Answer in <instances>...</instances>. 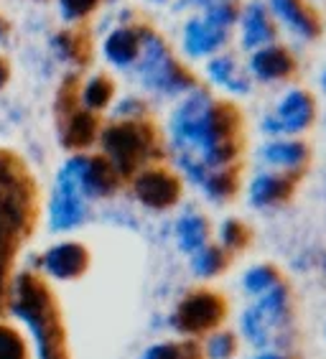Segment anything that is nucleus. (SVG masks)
<instances>
[{
    "label": "nucleus",
    "mask_w": 326,
    "mask_h": 359,
    "mask_svg": "<svg viewBox=\"0 0 326 359\" xmlns=\"http://www.w3.org/2000/svg\"><path fill=\"white\" fill-rule=\"evenodd\" d=\"M237 133L240 112L204 90L189 92L171 118V140L176 156H189L207 171L229 168V163L237 158Z\"/></svg>",
    "instance_id": "1"
},
{
    "label": "nucleus",
    "mask_w": 326,
    "mask_h": 359,
    "mask_svg": "<svg viewBox=\"0 0 326 359\" xmlns=\"http://www.w3.org/2000/svg\"><path fill=\"white\" fill-rule=\"evenodd\" d=\"M28 215H31V184L13 158L0 153V290L15 235L26 227Z\"/></svg>",
    "instance_id": "2"
},
{
    "label": "nucleus",
    "mask_w": 326,
    "mask_h": 359,
    "mask_svg": "<svg viewBox=\"0 0 326 359\" xmlns=\"http://www.w3.org/2000/svg\"><path fill=\"white\" fill-rule=\"evenodd\" d=\"M15 313L31 326L39 346V359H64L62 329L56 321L54 304H51L49 290L43 288L34 276L21 278L18 283V304Z\"/></svg>",
    "instance_id": "3"
},
{
    "label": "nucleus",
    "mask_w": 326,
    "mask_h": 359,
    "mask_svg": "<svg viewBox=\"0 0 326 359\" xmlns=\"http://www.w3.org/2000/svg\"><path fill=\"white\" fill-rule=\"evenodd\" d=\"M224 318H227V301L217 290L196 288L179 301L171 313V326L176 334L196 341L199 337L217 332Z\"/></svg>",
    "instance_id": "4"
},
{
    "label": "nucleus",
    "mask_w": 326,
    "mask_h": 359,
    "mask_svg": "<svg viewBox=\"0 0 326 359\" xmlns=\"http://www.w3.org/2000/svg\"><path fill=\"white\" fill-rule=\"evenodd\" d=\"M102 145L118 176H133L153 156L156 138L148 125L120 123L102 133Z\"/></svg>",
    "instance_id": "5"
},
{
    "label": "nucleus",
    "mask_w": 326,
    "mask_h": 359,
    "mask_svg": "<svg viewBox=\"0 0 326 359\" xmlns=\"http://www.w3.org/2000/svg\"><path fill=\"white\" fill-rule=\"evenodd\" d=\"M140 79L146 87L161 95H186L196 90L194 76L189 74L174 56L168 54L166 43L158 36H143V59H140Z\"/></svg>",
    "instance_id": "6"
},
{
    "label": "nucleus",
    "mask_w": 326,
    "mask_h": 359,
    "mask_svg": "<svg viewBox=\"0 0 326 359\" xmlns=\"http://www.w3.org/2000/svg\"><path fill=\"white\" fill-rule=\"evenodd\" d=\"M316 118V102L306 90L285 92L276 104V112L263 120V133L268 135H299L308 130Z\"/></svg>",
    "instance_id": "7"
},
{
    "label": "nucleus",
    "mask_w": 326,
    "mask_h": 359,
    "mask_svg": "<svg viewBox=\"0 0 326 359\" xmlns=\"http://www.w3.org/2000/svg\"><path fill=\"white\" fill-rule=\"evenodd\" d=\"M135 196L151 209H168L181 199V181L163 168H148L135 176Z\"/></svg>",
    "instance_id": "8"
},
{
    "label": "nucleus",
    "mask_w": 326,
    "mask_h": 359,
    "mask_svg": "<svg viewBox=\"0 0 326 359\" xmlns=\"http://www.w3.org/2000/svg\"><path fill=\"white\" fill-rule=\"evenodd\" d=\"M296 181L291 173L283 171H263L257 173L255 179L250 181V189H247V196H250V204L257 209H268L278 207L283 201L291 199L293 189H296Z\"/></svg>",
    "instance_id": "9"
},
{
    "label": "nucleus",
    "mask_w": 326,
    "mask_h": 359,
    "mask_svg": "<svg viewBox=\"0 0 326 359\" xmlns=\"http://www.w3.org/2000/svg\"><path fill=\"white\" fill-rule=\"evenodd\" d=\"M260 161L273 168H280L283 173H291L299 179L301 168L308 163V145L293 138H280L260 148Z\"/></svg>",
    "instance_id": "10"
},
{
    "label": "nucleus",
    "mask_w": 326,
    "mask_h": 359,
    "mask_svg": "<svg viewBox=\"0 0 326 359\" xmlns=\"http://www.w3.org/2000/svg\"><path fill=\"white\" fill-rule=\"evenodd\" d=\"M296 64H293V56L285 51L283 46H276V43H268V46L252 51L250 59V74L260 82H278V79H285L291 76Z\"/></svg>",
    "instance_id": "11"
},
{
    "label": "nucleus",
    "mask_w": 326,
    "mask_h": 359,
    "mask_svg": "<svg viewBox=\"0 0 326 359\" xmlns=\"http://www.w3.org/2000/svg\"><path fill=\"white\" fill-rule=\"evenodd\" d=\"M90 263V255L82 245L76 242H64V245H56L46 252L43 257V265L51 276L59 278V280H72V278H79L87 270Z\"/></svg>",
    "instance_id": "12"
},
{
    "label": "nucleus",
    "mask_w": 326,
    "mask_h": 359,
    "mask_svg": "<svg viewBox=\"0 0 326 359\" xmlns=\"http://www.w3.org/2000/svg\"><path fill=\"white\" fill-rule=\"evenodd\" d=\"M224 41H227V31L215 26V23H209L207 18H194L184 28V48L194 59L219 51L224 46Z\"/></svg>",
    "instance_id": "13"
},
{
    "label": "nucleus",
    "mask_w": 326,
    "mask_h": 359,
    "mask_svg": "<svg viewBox=\"0 0 326 359\" xmlns=\"http://www.w3.org/2000/svg\"><path fill=\"white\" fill-rule=\"evenodd\" d=\"M118 187V173L107 158H82L79 166V194L87 196H107Z\"/></svg>",
    "instance_id": "14"
},
{
    "label": "nucleus",
    "mask_w": 326,
    "mask_h": 359,
    "mask_svg": "<svg viewBox=\"0 0 326 359\" xmlns=\"http://www.w3.org/2000/svg\"><path fill=\"white\" fill-rule=\"evenodd\" d=\"M207 74L215 84H219V87H224V90H229V92H235V95H247L252 87L250 74L245 69H240V64H237V59L232 54L215 56L207 67Z\"/></svg>",
    "instance_id": "15"
},
{
    "label": "nucleus",
    "mask_w": 326,
    "mask_h": 359,
    "mask_svg": "<svg viewBox=\"0 0 326 359\" xmlns=\"http://www.w3.org/2000/svg\"><path fill=\"white\" fill-rule=\"evenodd\" d=\"M84 219V201L82 194L74 189L56 187L54 201H51V227L69 229L76 227Z\"/></svg>",
    "instance_id": "16"
},
{
    "label": "nucleus",
    "mask_w": 326,
    "mask_h": 359,
    "mask_svg": "<svg viewBox=\"0 0 326 359\" xmlns=\"http://www.w3.org/2000/svg\"><path fill=\"white\" fill-rule=\"evenodd\" d=\"M276 39V28L260 6H250L243 15V46L257 51Z\"/></svg>",
    "instance_id": "17"
},
{
    "label": "nucleus",
    "mask_w": 326,
    "mask_h": 359,
    "mask_svg": "<svg viewBox=\"0 0 326 359\" xmlns=\"http://www.w3.org/2000/svg\"><path fill=\"white\" fill-rule=\"evenodd\" d=\"M174 232H176V245H179L181 252L194 255L196 250L204 248L209 242V222L207 217L196 215V212H186V215L179 217Z\"/></svg>",
    "instance_id": "18"
},
{
    "label": "nucleus",
    "mask_w": 326,
    "mask_h": 359,
    "mask_svg": "<svg viewBox=\"0 0 326 359\" xmlns=\"http://www.w3.org/2000/svg\"><path fill=\"white\" fill-rule=\"evenodd\" d=\"M271 6L278 18L283 23H288L296 34L306 36V39L319 36V21H316V15H313L308 8H304L301 0H271Z\"/></svg>",
    "instance_id": "19"
},
{
    "label": "nucleus",
    "mask_w": 326,
    "mask_h": 359,
    "mask_svg": "<svg viewBox=\"0 0 326 359\" xmlns=\"http://www.w3.org/2000/svg\"><path fill=\"white\" fill-rule=\"evenodd\" d=\"M104 54L112 64L118 67H128L140 56V36L130 28H120L107 39L104 43Z\"/></svg>",
    "instance_id": "20"
},
{
    "label": "nucleus",
    "mask_w": 326,
    "mask_h": 359,
    "mask_svg": "<svg viewBox=\"0 0 326 359\" xmlns=\"http://www.w3.org/2000/svg\"><path fill=\"white\" fill-rule=\"evenodd\" d=\"M227 265H229V252H224L217 242L215 245L207 242L204 248H199L191 255V270H194L196 278H204V280L222 276L224 270H227Z\"/></svg>",
    "instance_id": "21"
},
{
    "label": "nucleus",
    "mask_w": 326,
    "mask_h": 359,
    "mask_svg": "<svg viewBox=\"0 0 326 359\" xmlns=\"http://www.w3.org/2000/svg\"><path fill=\"white\" fill-rule=\"evenodd\" d=\"M240 332L247 339V344H252L255 349H278V339L273 334V329L263 321V316L255 311V306H250L247 311H243L240 316Z\"/></svg>",
    "instance_id": "22"
},
{
    "label": "nucleus",
    "mask_w": 326,
    "mask_h": 359,
    "mask_svg": "<svg viewBox=\"0 0 326 359\" xmlns=\"http://www.w3.org/2000/svg\"><path fill=\"white\" fill-rule=\"evenodd\" d=\"M201 191L207 194V199L212 201H227L237 194L240 187V179H237L235 168H217V171H209L207 179L199 184Z\"/></svg>",
    "instance_id": "23"
},
{
    "label": "nucleus",
    "mask_w": 326,
    "mask_h": 359,
    "mask_svg": "<svg viewBox=\"0 0 326 359\" xmlns=\"http://www.w3.org/2000/svg\"><path fill=\"white\" fill-rule=\"evenodd\" d=\"M140 359H204V354L194 339H181V341H161L148 346Z\"/></svg>",
    "instance_id": "24"
},
{
    "label": "nucleus",
    "mask_w": 326,
    "mask_h": 359,
    "mask_svg": "<svg viewBox=\"0 0 326 359\" xmlns=\"http://www.w3.org/2000/svg\"><path fill=\"white\" fill-rule=\"evenodd\" d=\"M97 133V120L92 112H74L64 130V145L67 148H87L95 140Z\"/></svg>",
    "instance_id": "25"
},
{
    "label": "nucleus",
    "mask_w": 326,
    "mask_h": 359,
    "mask_svg": "<svg viewBox=\"0 0 326 359\" xmlns=\"http://www.w3.org/2000/svg\"><path fill=\"white\" fill-rule=\"evenodd\" d=\"M283 280V273L276 268L273 263H260V265H252L247 273L243 276V288L250 293L252 298L263 296L265 290H271L273 285H278Z\"/></svg>",
    "instance_id": "26"
},
{
    "label": "nucleus",
    "mask_w": 326,
    "mask_h": 359,
    "mask_svg": "<svg viewBox=\"0 0 326 359\" xmlns=\"http://www.w3.org/2000/svg\"><path fill=\"white\" fill-rule=\"evenodd\" d=\"M240 352V339L235 332L227 329H217L207 337V341L201 344V354L204 359H235Z\"/></svg>",
    "instance_id": "27"
},
{
    "label": "nucleus",
    "mask_w": 326,
    "mask_h": 359,
    "mask_svg": "<svg viewBox=\"0 0 326 359\" xmlns=\"http://www.w3.org/2000/svg\"><path fill=\"white\" fill-rule=\"evenodd\" d=\"M250 242V229L245 227L240 219H224L217 229V245L224 252H240Z\"/></svg>",
    "instance_id": "28"
},
{
    "label": "nucleus",
    "mask_w": 326,
    "mask_h": 359,
    "mask_svg": "<svg viewBox=\"0 0 326 359\" xmlns=\"http://www.w3.org/2000/svg\"><path fill=\"white\" fill-rule=\"evenodd\" d=\"M110 97H112V82L104 79V76H95V79L84 87V102H87V107H92V110H102L104 104L110 102Z\"/></svg>",
    "instance_id": "29"
},
{
    "label": "nucleus",
    "mask_w": 326,
    "mask_h": 359,
    "mask_svg": "<svg viewBox=\"0 0 326 359\" xmlns=\"http://www.w3.org/2000/svg\"><path fill=\"white\" fill-rule=\"evenodd\" d=\"M0 359H26L21 337L8 326H0Z\"/></svg>",
    "instance_id": "30"
},
{
    "label": "nucleus",
    "mask_w": 326,
    "mask_h": 359,
    "mask_svg": "<svg viewBox=\"0 0 326 359\" xmlns=\"http://www.w3.org/2000/svg\"><path fill=\"white\" fill-rule=\"evenodd\" d=\"M204 18H207L209 23H215V26L227 31V26H232V23L237 21V11L232 3H215V6H209Z\"/></svg>",
    "instance_id": "31"
},
{
    "label": "nucleus",
    "mask_w": 326,
    "mask_h": 359,
    "mask_svg": "<svg viewBox=\"0 0 326 359\" xmlns=\"http://www.w3.org/2000/svg\"><path fill=\"white\" fill-rule=\"evenodd\" d=\"M97 6V0H62V13L64 18H82Z\"/></svg>",
    "instance_id": "32"
},
{
    "label": "nucleus",
    "mask_w": 326,
    "mask_h": 359,
    "mask_svg": "<svg viewBox=\"0 0 326 359\" xmlns=\"http://www.w3.org/2000/svg\"><path fill=\"white\" fill-rule=\"evenodd\" d=\"M118 115H125V118H133V115H140V112H146V104L140 102V100H125V102L118 104Z\"/></svg>",
    "instance_id": "33"
},
{
    "label": "nucleus",
    "mask_w": 326,
    "mask_h": 359,
    "mask_svg": "<svg viewBox=\"0 0 326 359\" xmlns=\"http://www.w3.org/2000/svg\"><path fill=\"white\" fill-rule=\"evenodd\" d=\"M250 359H296L291 352H278V349H263V352H257L255 357Z\"/></svg>",
    "instance_id": "34"
},
{
    "label": "nucleus",
    "mask_w": 326,
    "mask_h": 359,
    "mask_svg": "<svg viewBox=\"0 0 326 359\" xmlns=\"http://www.w3.org/2000/svg\"><path fill=\"white\" fill-rule=\"evenodd\" d=\"M6 79H8V69H6V64L0 62V87L6 84Z\"/></svg>",
    "instance_id": "35"
},
{
    "label": "nucleus",
    "mask_w": 326,
    "mask_h": 359,
    "mask_svg": "<svg viewBox=\"0 0 326 359\" xmlns=\"http://www.w3.org/2000/svg\"><path fill=\"white\" fill-rule=\"evenodd\" d=\"M321 87H324V92H326V69H324V74H321Z\"/></svg>",
    "instance_id": "36"
},
{
    "label": "nucleus",
    "mask_w": 326,
    "mask_h": 359,
    "mask_svg": "<svg viewBox=\"0 0 326 359\" xmlns=\"http://www.w3.org/2000/svg\"><path fill=\"white\" fill-rule=\"evenodd\" d=\"M0 34H3V23H0Z\"/></svg>",
    "instance_id": "37"
},
{
    "label": "nucleus",
    "mask_w": 326,
    "mask_h": 359,
    "mask_svg": "<svg viewBox=\"0 0 326 359\" xmlns=\"http://www.w3.org/2000/svg\"><path fill=\"white\" fill-rule=\"evenodd\" d=\"M324 337H326V326H324Z\"/></svg>",
    "instance_id": "38"
}]
</instances>
